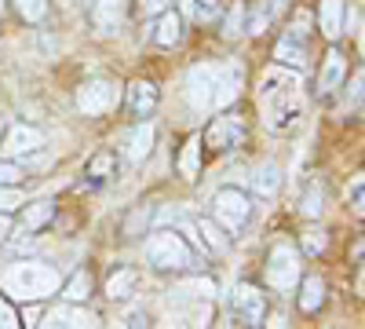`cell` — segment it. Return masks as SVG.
Listing matches in <instances>:
<instances>
[{"mask_svg": "<svg viewBox=\"0 0 365 329\" xmlns=\"http://www.w3.org/2000/svg\"><path fill=\"white\" fill-rule=\"evenodd\" d=\"M259 106L267 110L270 128H289L299 110H303V96H299V77L289 74L285 66L267 70L259 81Z\"/></svg>", "mask_w": 365, "mask_h": 329, "instance_id": "1", "label": "cell"}, {"mask_svg": "<svg viewBox=\"0 0 365 329\" xmlns=\"http://www.w3.org/2000/svg\"><path fill=\"white\" fill-rule=\"evenodd\" d=\"M4 285L8 293L22 296V300H44L48 293L58 289V271L48 263H15L11 271L4 275Z\"/></svg>", "mask_w": 365, "mask_h": 329, "instance_id": "2", "label": "cell"}, {"mask_svg": "<svg viewBox=\"0 0 365 329\" xmlns=\"http://www.w3.org/2000/svg\"><path fill=\"white\" fill-rule=\"evenodd\" d=\"M146 260L158 267V271H182V267L194 263V249L182 242V234L175 231H154L146 238Z\"/></svg>", "mask_w": 365, "mask_h": 329, "instance_id": "3", "label": "cell"}, {"mask_svg": "<svg viewBox=\"0 0 365 329\" xmlns=\"http://www.w3.org/2000/svg\"><path fill=\"white\" fill-rule=\"evenodd\" d=\"M212 220H216L227 234H237V231H245L249 220H252V201L245 191H237V187H223L216 194V201H212Z\"/></svg>", "mask_w": 365, "mask_h": 329, "instance_id": "4", "label": "cell"}, {"mask_svg": "<svg viewBox=\"0 0 365 329\" xmlns=\"http://www.w3.org/2000/svg\"><path fill=\"white\" fill-rule=\"evenodd\" d=\"M267 315V300L263 289H256L252 282H237L227 296V318L230 325H263Z\"/></svg>", "mask_w": 365, "mask_h": 329, "instance_id": "5", "label": "cell"}, {"mask_svg": "<svg viewBox=\"0 0 365 329\" xmlns=\"http://www.w3.org/2000/svg\"><path fill=\"white\" fill-rule=\"evenodd\" d=\"M299 267H303V263H299V253H296L289 242L274 246L270 256H267V285L289 293V289L299 282Z\"/></svg>", "mask_w": 365, "mask_h": 329, "instance_id": "6", "label": "cell"}, {"mask_svg": "<svg viewBox=\"0 0 365 329\" xmlns=\"http://www.w3.org/2000/svg\"><path fill=\"white\" fill-rule=\"evenodd\" d=\"M117 99H120V88H117L113 81H103V77L84 81V84L77 88V110L88 113V117L110 113V110L117 106Z\"/></svg>", "mask_w": 365, "mask_h": 329, "instance_id": "7", "label": "cell"}, {"mask_svg": "<svg viewBox=\"0 0 365 329\" xmlns=\"http://www.w3.org/2000/svg\"><path fill=\"white\" fill-rule=\"evenodd\" d=\"M307 15H299L296 29H289V34L278 41V48H274V59H278V66L285 70H303L311 59V48H307Z\"/></svg>", "mask_w": 365, "mask_h": 329, "instance_id": "8", "label": "cell"}, {"mask_svg": "<svg viewBox=\"0 0 365 329\" xmlns=\"http://www.w3.org/2000/svg\"><path fill=\"white\" fill-rule=\"evenodd\" d=\"M216 74H220V66H212V63H197L187 74V99H190L194 110L212 106V96H216Z\"/></svg>", "mask_w": 365, "mask_h": 329, "instance_id": "9", "label": "cell"}, {"mask_svg": "<svg viewBox=\"0 0 365 329\" xmlns=\"http://www.w3.org/2000/svg\"><path fill=\"white\" fill-rule=\"evenodd\" d=\"M208 151H230V146H241L245 143V125L237 121V117H216L208 128H205V139H201Z\"/></svg>", "mask_w": 365, "mask_h": 329, "instance_id": "10", "label": "cell"}, {"mask_svg": "<svg viewBox=\"0 0 365 329\" xmlns=\"http://www.w3.org/2000/svg\"><path fill=\"white\" fill-rule=\"evenodd\" d=\"M158 103H161V92H158L154 81H143V77H139V81L128 84V110H132V117H139V121L154 117Z\"/></svg>", "mask_w": 365, "mask_h": 329, "instance_id": "11", "label": "cell"}, {"mask_svg": "<svg viewBox=\"0 0 365 329\" xmlns=\"http://www.w3.org/2000/svg\"><path fill=\"white\" fill-rule=\"evenodd\" d=\"M344 77H347V59H344V51H336L332 48L325 59H322V74H318V96H332L336 88L344 84Z\"/></svg>", "mask_w": 365, "mask_h": 329, "instance_id": "12", "label": "cell"}, {"mask_svg": "<svg viewBox=\"0 0 365 329\" xmlns=\"http://www.w3.org/2000/svg\"><path fill=\"white\" fill-rule=\"evenodd\" d=\"M241 81H245V74H241L237 63H227L220 66L216 74V96H212V106H230L237 96H241Z\"/></svg>", "mask_w": 365, "mask_h": 329, "instance_id": "13", "label": "cell"}, {"mask_svg": "<svg viewBox=\"0 0 365 329\" xmlns=\"http://www.w3.org/2000/svg\"><path fill=\"white\" fill-rule=\"evenodd\" d=\"M120 19H125V8H120V0H96V8H91V26H96L99 37H113L120 34Z\"/></svg>", "mask_w": 365, "mask_h": 329, "instance_id": "14", "label": "cell"}, {"mask_svg": "<svg viewBox=\"0 0 365 329\" xmlns=\"http://www.w3.org/2000/svg\"><path fill=\"white\" fill-rule=\"evenodd\" d=\"M44 146V132L41 128H29V125H11L8 128V139H4V151L8 154H37Z\"/></svg>", "mask_w": 365, "mask_h": 329, "instance_id": "15", "label": "cell"}, {"mask_svg": "<svg viewBox=\"0 0 365 329\" xmlns=\"http://www.w3.org/2000/svg\"><path fill=\"white\" fill-rule=\"evenodd\" d=\"M150 151H154V125H150V117H146V121H139V125L132 128L128 146H125V158H128L132 165H139V161H146Z\"/></svg>", "mask_w": 365, "mask_h": 329, "instance_id": "16", "label": "cell"}, {"mask_svg": "<svg viewBox=\"0 0 365 329\" xmlns=\"http://www.w3.org/2000/svg\"><path fill=\"white\" fill-rule=\"evenodd\" d=\"M344 0H322V8H318V29H322V37L329 41H336L344 34Z\"/></svg>", "mask_w": 365, "mask_h": 329, "instance_id": "17", "label": "cell"}, {"mask_svg": "<svg viewBox=\"0 0 365 329\" xmlns=\"http://www.w3.org/2000/svg\"><path fill=\"white\" fill-rule=\"evenodd\" d=\"M55 220V201L41 198V201H26V213H22V231L26 234H37Z\"/></svg>", "mask_w": 365, "mask_h": 329, "instance_id": "18", "label": "cell"}, {"mask_svg": "<svg viewBox=\"0 0 365 329\" xmlns=\"http://www.w3.org/2000/svg\"><path fill=\"white\" fill-rule=\"evenodd\" d=\"M139 285V271L135 267H117V271L106 278V296L110 300H128Z\"/></svg>", "mask_w": 365, "mask_h": 329, "instance_id": "19", "label": "cell"}, {"mask_svg": "<svg viewBox=\"0 0 365 329\" xmlns=\"http://www.w3.org/2000/svg\"><path fill=\"white\" fill-rule=\"evenodd\" d=\"M154 41L161 44V48H175L179 41H182V19L175 15V11H161L158 15V26H154Z\"/></svg>", "mask_w": 365, "mask_h": 329, "instance_id": "20", "label": "cell"}, {"mask_svg": "<svg viewBox=\"0 0 365 329\" xmlns=\"http://www.w3.org/2000/svg\"><path fill=\"white\" fill-rule=\"evenodd\" d=\"M41 325H70V329H77V325H96V318H91L88 311H81L77 304H58L51 315H48V322H41Z\"/></svg>", "mask_w": 365, "mask_h": 329, "instance_id": "21", "label": "cell"}, {"mask_svg": "<svg viewBox=\"0 0 365 329\" xmlns=\"http://www.w3.org/2000/svg\"><path fill=\"white\" fill-rule=\"evenodd\" d=\"M282 168L278 165H274V161H267V165H259L256 168V176H252V191L256 194H263V198H274V194H278L282 191Z\"/></svg>", "mask_w": 365, "mask_h": 329, "instance_id": "22", "label": "cell"}, {"mask_svg": "<svg viewBox=\"0 0 365 329\" xmlns=\"http://www.w3.org/2000/svg\"><path fill=\"white\" fill-rule=\"evenodd\" d=\"M113 176H117V154L103 151V154H96V158L88 161V183L91 187L106 183V179H113Z\"/></svg>", "mask_w": 365, "mask_h": 329, "instance_id": "23", "label": "cell"}, {"mask_svg": "<svg viewBox=\"0 0 365 329\" xmlns=\"http://www.w3.org/2000/svg\"><path fill=\"white\" fill-rule=\"evenodd\" d=\"M325 293H329V285L314 275V278H307L303 282V289H299V311H307V315H314L322 304H325Z\"/></svg>", "mask_w": 365, "mask_h": 329, "instance_id": "24", "label": "cell"}, {"mask_svg": "<svg viewBox=\"0 0 365 329\" xmlns=\"http://www.w3.org/2000/svg\"><path fill=\"white\" fill-rule=\"evenodd\" d=\"M63 296H66L70 304H88V296H91V275L84 271V267H81V271H73L63 282Z\"/></svg>", "mask_w": 365, "mask_h": 329, "instance_id": "25", "label": "cell"}, {"mask_svg": "<svg viewBox=\"0 0 365 329\" xmlns=\"http://www.w3.org/2000/svg\"><path fill=\"white\" fill-rule=\"evenodd\" d=\"M325 208H329V191H325L322 179H314L307 187V194H303V216L318 220V216H325Z\"/></svg>", "mask_w": 365, "mask_h": 329, "instance_id": "26", "label": "cell"}, {"mask_svg": "<svg viewBox=\"0 0 365 329\" xmlns=\"http://www.w3.org/2000/svg\"><path fill=\"white\" fill-rule=\"evenodd\" d=\"M197 234H201V246H208L212 253H227V249H230V238L223 234V227H220L216 220H205V223L197 227Z\"/></svg>", "mask_w": 365, "mask_h": 329, "instance_id": "27", "label": "cell"}, {"mask_svg": "<svg viewBox=\"0 0 365 329\" xmlns=\"http://www.w3.org/2000/svg\"><path fill=\"white\" fill-rule=\"evenodd\" d=\"M197 158H201V136H194L187 146H182V158H179V172L194 179L197 176Z\"/></svg>", "mask_w": 365, "mask_h": 329, "instance_id": "28", "label": "cell"}, {"mask_svg": "<svg viewBox=\"0 0 365 329\" xmlns=\"http://www.w3.org/2000/svg\"><path fill=\"white\" fill-rule=\"evenodd\" d=\"M325 246H329V234H325L322 227L303 231V253H307V256H322V253H325Z\"/></svg>", "mask_w": 365, "mask_h": 329, "instance_id": "29", "label": "cell"}, {"mask_svg": "<svg viewBox=\"0 0 365 329\" xmlns=\"http://www.w3.org/2000/svg\"><path fill=\"white\" fill-rule=\"evenodd\" d=\"M15 8L26 22H44L48 15V0H15Z\"/></svg>", "mask_w": 365, "mask_h": 329, "instance_id": "30", "label": "cell"}, {"mask_svg": "<svg viewBox=\"0 0 365 329\" xmlns=\"http://www.w3.org/2000/svg\"><path fill=\"white\" fill-rule=\"evenodd\" d=\"M270 22H274V15H270V8H267V4H259V8L252 11V19L245 22V34H252V37H259V34H267V29H270Z\"/></svg>", "mask_w": 365, "mask_h": 329, "instance_id": "31", "label": "cell"}, {"mask_svg": "<svg viewBox=\"0 0 365 329\" xmlns=\"http://www.w3.org/2000/svg\"><path fill=\"white\" fill-rule=\"evenodd\" d=\"M26 205V194L19 191V183L11 187H0V213H15V208Z\"/></svg>", "mask_w": 365, "mask_h": 329, "instance_id": "32", "label": "cell"}, {"mask_svg": "<svg viewBox=\"0 0 365 329\" xmlns=\"http://www.w3.org/2000/svg\"><path fill=\"white\" fill-rule=\"evenodd\" d=\"M223 34H227V37L245 34V8H241V4H234V11L227 15V22H223Z\"/></svg>", "mask_w": 365, "mask_h": 329, "instance_id": "33", "label": "cell"}, {"mask_svg": "<svg viewBox=\"0 0 365 329\" xmlns=\"http://www.w3.org/2000/svg\"><path fill=\"white\" fill-rule=\"evenodd\" d=\"M11 183H22V168L11 161H0V187H11Z\"/></svg>", "mask_w": 365, "mask_h": 329, "instance_id": "34", "label": "cell"}, {"mask_svg": "<svg viewBox=\"0 0 365 329\" xmlns=\"http://www.w3.org/2000/svg\"><path fill=\"white\" fill-rule=\"evenodd\" d=\"M15 325H19V311L0 300V329H15Z\"/></svg>", "mask_w": 365, "mask_h": 329, "instance_id": "35", "label": "cell"}, {"mask_svg": "<svg viewBox=\"0 0 365 329\" xmlns=\"http://www.w3.org/2000/svg\"><path fill=\"white\" fill-rule=\"evenodd\" d=\"M168 8V0H139V15L146 19V15H161Z\"/></svg>", "mask_w": 365, "mask_h": 329, "instance_id": "36", "label": "cell"}, {"mask_svg": "<svg viewBox=\"0 0 365 329\" xmlns=\"http://www.w3.org/2000/svg\"><path fill=\"white\" fill-rule=\"evenodd\" d=\"M19 325H41V308H26L19 315Z\"/></svg>", "mask_w": 365, "mask_h": 329, "instance_id": "37", "label": "cell"}, {"mask_svg": "<svg viewBox=\"0 0 365 329\" xmlns=\"http://www.w3.org/2000/svg\"><path fill=\"white\" fill-rule=\"evenodd\" d=\"M194 4H197V15L208 19V15H216V4H220V0H194Z\"/></svg>", "mask_w": 365, "mask_h": 329, "instance_id": "38", "label": "cell"}, {"mask_svg": "<svg viewBox=\"0 0 365 329\" xmlns=\"http://www.w3.org/2000/svg\"><path fill=\"white\" fill-rule=\"evenodd\" d=\"M8 234H11V227H8V213H0V242H8Z\"/></svg>", "mask_w": 365, "mask_h": 329, "instance_id": "39", "label": "cell"}, {"mask_svg": "<svg viewBox=\"0 0 365 329\" xmlns=\"http://www.w3.org/2000/svg\"><path fill=\"white\" fill-rule=\"evenodd\" d=\"M179 8H182V15H197V4H194V0H179Z\"/></svg>", "mask_w": 365, "mask_h": 329, "instance_id": "40", "label": "cell"}, {"mask_svg": "<svg viewBox=\"0 0 365 329\" xmlns=\"http://www.w3.org/2000/svg\"><path fill=\"white\" fill-rule=\"evenodd\" d=\"M354 208L361 213V179H354Z\"/></svg>", "mask_w": 365, "mask_h": 329, "instance_id": "41", "label": "cell"}, {"mask_svg": "<svg viewBox=\"0 0 365 329\" xmlns=\"http://www.w3.org/2000/svg\"><path fill=\"white\" fill-rule=\"evenodd\" d=\"M4 8H8V0H0V15H4Z\"/></svg>", "mask_w": 365, "mask_h": 329, "instance_id": "42", "label": "cell"}, {"mask_svg": "<svg viewBox=\"0 0 365 329\" xmlns=\"http://www.w3.org/2000/svg\"><path fill=\"white\" fill-rule=\"evenodd\" d=\"M0 128H4V121H0Z\"/></svg>", "mask_w": 365, "mask_h": 329, "instance_id": "43", "label": "cell"}]
</instances>
